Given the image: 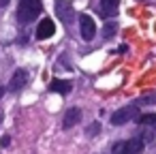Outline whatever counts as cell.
<instances>
[{
  "label": "cell",
  "mask_w": 156,
  "mask_h": 154,
  "mask_svg": "<svg viewBox=\"0 0 156 154\" xmlns=\"http://www.w3.org/2000/svg\"><path fill=\"white\" fill-rule=\"evenodd\" d=\"M126 143H128L130 154H141V152H143V145H145V141H143L141 137H133V139H128Z\"/></svg>",
  "instance_id": "cell-10"
},
{
  "label": "cell",
  "mask_w": 156,
  "mask_h": 154,
  "mask_svg": "<svg viewBox=\"0 0 156 154\" xmlns=\"http://www.w3.org/2000/svg\"><path fill=\"white\" fill-rule=\"evenodd\" d=\"M139 103H141V105H156V92H145V94H141Z\"/></svg>",
  "instance_id": "cell-14"
},
{
  "label": "cell",
  "mask_w": 156,
  "mask_h": 154,
  "mask_svg": "<svg viewBox=\"0 0 156 154\" xmlns=\"http://www.w3.org/2000/svg\"><path fill=\"white\" fill-rule=\"evenodd\" d=\"M79 32H81V39L83 41H92L94 34H96V24L90 15H79Z\"/></svg>",
  "instance_id": "cell-4"
},
{
  "label": "cell",
  "mask_w": 156,
  "mask_h": 154,
  "mask_svg": "<svg viewBox=\"0 0 156 154\" xmlns=\"http://www.w3.org/2000/svg\"><path fill=\"white\" fill-rule=\"evenodd\" d=\"M98 131H101V124H98V122H94L92 126H88V128H86V133H88L90 137H94V135H96Z\"/></svg>",
  "instance_id": "cell-15"
},
{
  "label": "cell",
  "mask_w": 156,
  "mask_h": 154,
  "mask_svg": "<svg viewBox=\"0 0 156 154\" xmlns=\"http://www.w3.org/2000/svg\"><path fill=\"white\" fill-rule=\"evenodd\" d=\"M111 154H130V150H128V143H126V141H118V143H113V150H111Z\"/></svg>",
  "instance_id": "cell-13"
},
{
  "label": "cell",
  "mask_w": 156,
  "mask_h": 154,
  "mask_svg": "<svg viewBox=\"0 0 156 154\" xmlns=\"http://www.w3.org/2000/svg\"><path fill=\"white\" fill-rule=\"evenodd\" d=\"M135 122L137 124H152V126H156V113H139L135 118Z\"/></svg>",
  "instance_id": "cell-11"
},
{
  "label": "cell",
  "mask_w": 156,
  "mask_h": 154,
  "mask_svg": "<svg viewBox=\"0 0 156 154\" xmlns=\"http://www.w3.org/2000/svg\"><path fill=\"white\" fill-rule=\"evenodd\" d=\"M54 9H56V17H58L62 24H71V22H73L75 11H73V5L69 2V0H56V2H54Z\"/></svg>",
  "instance_id": "cell-3"
},
{
  "label": "cell",
  "mask_w": 156,
  "mask_h": 154,
  "mask_svg": "<svg viewBox=\"0 0 156 154\" xmlns=\"http://www.w3.org/2000/svg\"><path fill=\"white\" fill-rule=\"evenodd\" d=\"M126 52H128V45H120L118 47V54H126Z\"/></svg>",
  "instance_id": "cell-17"
},
{
  "label": "cell",
  "mask_w": 156,
  "mask_h": 154,
  "mask_svg": "<svg viewBox=\"0 0 156 154\" xmlns=\"http://www.w3.org/2000/svg\"><path fill=\"white\" fill-rule=\"evenodd\" d=\"M43 5L41 0H20V9H17V20L20 24H30L39 17Z\"/></svg>",
  "instance_id": "cell-1"
},
{
  "label": "cell",
  "mask_w": 156,
  "mask_h": 154,
  "mask_svg": "<svg viewBox=\"0 0 156 154\" xmlns=\"http://www.w3.org/2000/svg\"><path fill=\"white\" fill-rule=\"evenodd\" d=\"M115 32H118V24H115V22L105 24V28H103V37H105V39H113Z\"/></svg>",
  "instance_id": "cell-12"
},
{
  "label": "cell",
  "mask_w": 156,
  "mask_h": 154,
  "mask_svg": "<svg viewBox=\"0 0 156 154\" xmlns=\"http://www.w3.org/2000/svg\"><path fill=\"white\" fill-rule=\"evenodd\" d=\"M118 7H120V0H101V11L107 17H113L118 13Z\"/></svg>",
  "instance_id": "cell-9"
},
{
  "label": "cell",
  "mask_w": 156,
  "mask_h": 154,
  "mask_svg": "<svg viewBox=\"0 0 156 154\" xmlns=\"http://www.w3.org/2000/svg\"><path fill=\"white\" fill-rule=\"evenodd\" d=\"M71 88H73V84L66 81V79H54V81L49 84V90H51V92H58V94H69Z\"/></svg>",
  "instance_id": "cell-8"
},
{
  "label": "cell",
  "mask_w": 156,
  "mask_h": 154,
  "mask_svg": "<svg viewBox=\"0 0 156 154\" xmlns=\"http://www.w3.org/2000/svg\"><path fill=\"white\" fill-rule=\"evenodd\" d=\"M9 141H11V139H9V137L5 135L2 139H0V145H2V148H7V145H9Z\"/></svg>",
  "instance_id": "cell-16"
},
{
  "label": "cell",
  "mask_w": 156,
  "mask_h": 154,
  "mask_svg": "<svg viewBox=\"0 0 156 154\" xmlns=\"http://www.w3.org/2000/svg\"><path fill=\"white\" fill-rule=\"evenodd\" d=\"M79 120H81V109L79 107H71V109H66V113L62 118V126L64 128H73L75 124H79Z\"/></svg>",
  "instance_id": "cell-7"
},
{
  "label": "cell",
  "mask_w": 156,
  "mask_h": 154,
  "mask_svg": "<svg viewBox=\"0 0 156 154\" xmlns=\"http://www.w3.org/2000/svg\"><path fill=\"white\" fill-rule=\"evenodd\" d=\"M5 96V86H0V98Z\"/></svg>",
  "instance_id": "cell-19"
},
{
  "label": "cell",
  "mask_w": 156,
  "mask_h": 154,
  "mask_svg": "<svg viewBox=\"0 0 156 154\" xmlns=\"http://www.w3.org/2000/svg\"><path fill=\"white\" fill-rule=\"evenodd\" d=\"M9 2H11V0H0V7L5 9V7H9Z\"/></svg>",
  "instance_id": "cell-18"
},
{
  "label": "cell",
  "mask_w": 156,
  "mask_h": 154,
  "mask_svg": "<svg viewBox=\"0 0 156 154\" xmlns=\"http://www.w3.org/2000/svg\"><path fill=\"white\" fill-rule=\"evenodd\" d=\"M26 84H28V71H26V69H17V71L13 73L11 81H9V90H11V92H20Z\"/></svg>",
  "instance_id": "cell-6"
},
{
  "label": "cell",
  "mask_w": 156,
  "mask_h": 154,
  "mask_svg": "<svg viewBox=\"0 0 156 154\" xmlns=\"http://www.w3.org/2000/svg\"><path fill=\"white\" fill-rule=\"evenodd\" d=\"M137 116H139V105H126V107H122V109L113 111V116H111V124L122 126V124H126V122L135 120Z\"/></svg>",
  "instance_id": "cell-2"
},
{
  "label": "cell",
  "mask_w": 156,
  "mask_h": 154,
  "mask_svg": "<svg viewBox=\"0 0 156 154\" xmlns=\"http://www.w3.org/2000/svg\"><path fill=\"white\" fill-rule=\"evenodd\" d=\"M51 34H56V24H54L49 17H43V20L39 22V26H37V39H39V41H45V39H49Z\"/></svg>",
  "instance_id": "cell-5"
}]
</instances>
